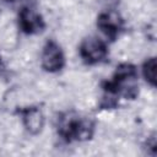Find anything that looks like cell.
<instances>
[{
  "instance_id": "6da1fadb",
  "label": "cell",
  "mask_w": 157,
  "mask_h": 157,
  "mask_svg": "<svg viewBox=\"0 0 157 157\" xmlns=\"http://www.w3.org/2000/svg\"><path fill=\"white\" fill-rule=\"evenodd\" d=\"M80 55L85 61L90 64H96L105 58L107 47L99 38L87 37L82 40L80 45Z\"/></svg>"
},
{
  "instance_id": "7a4b0ae2",
  "label": "cell",
  "mask_w": 157,
  "mask_h": 157,
  "mask_svg": "<svg viewBox=\"0 0 157 157\" xmlns=\"http://www.w3.org/2000/svg\"><path fill=\"white\" fill-rule=\"evenodd\" d=\"M40 61L42 66L49 72L60 70L64 66V54L60 47L55 42H48L42 50Z\"/></svg>"
},
{
  "instance_id": "3957f363",
  "label": "cell",
  "mask_w": 157,
  "mask_h": 157,
  "mask_svg": "<svg viewBox=\"0 0 157 157\" xmlns=\"http://www.w3.org/2000/svg\"><path fill=\"white\" fill-rule=\"evenodd\" d=\"M25 128L33 135H37L42 131L44 126V115L39 108L29 107L23 112L22 115Z\"/></svg>"
},
{
  "instance_id": "277c9868",
  "label": "cell",
  "mask_w": 157,
  "mask_h": 157,
  "mask_svg": "<svg viewBox=\"0 0 157 157\" xmlns=\"http://www.w3.org/2000/svg\"><path fill=\"white\" fill-rule=\"evenodd\" d=\"M20 27L26 33H36L43 28V20L34 10L25 7L20 13Z\"/></svg>"
},
{
  "instance_id": "5b68a950",
  "label": "cell",
  "mask_w": 157,
  "mask_h": 157,
  "mask_svg": "<svg viewBox=\"0 0 157 157\" xmlns=\"http://www.w3.org/2000/svg\"><path fill=\"white\" fill-rule=\"evenodd\" d=\"M98 26H99L101 31L104 32L107 36L114 37L115 34H118V32L121 27V18L114 11L104 12L98 18Z\"/></svg>"
},
{
  "instance_id": "8992f818",
  "label": "cell",
  "mask_w": 157,
  "mask_h": 157,
  "mask_svg": "<svg viewBox=\"0 0 157 157\" xmlns=\"http://www.w3.org/2000/svg\"><path fill=\"white\" fill-rule=\"evenodd\" d=\"M142 72H144V77L145 80L151 85L155 86L156 85V59L148 58L142 66Z\"/></svg>"
}]
</instances>
